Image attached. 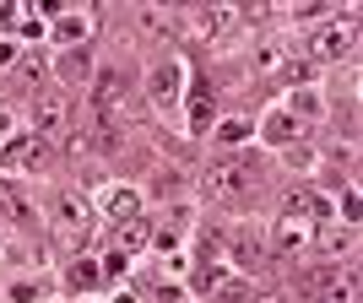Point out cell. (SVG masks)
Wrapping results in <instances>:
<instances>
[{"label":"cell","mask_w":363,"mask_h":303,"mask_svg":"<svg viewBox=\"0 0 363 303\" xmlns=\"http://www.w3.org/2000/svg\"><path fill=\"white\" fill-rule=\"evenodd\" d=\"M55 227H60V244H71V249H82V244L92 239V206L87 195H60V206H55Z\"/></svg>","instance_id":"obj_1"},{"label":"cell","mask_w":363,"mask_h":303,"mask_svg":"<svg viewBox=\"0 0 363 303\" xmlns=\"http://www.w3.org/2000/svg\"><path fill=\"white\" fill-rule=\"evenodd\" d=\"M60 130H71V98L65 92H44L33 103V136L49 141V136H60Z\"/></svg>","instance_id":"obj_2"},{"label":"cell","mask_w":363,"mask_h":303,"mask_svg":"<svg viewBox=\"0 0 363 303\" xmlns=\"http://www.w3.org/2000/svg\"><path fill=\"white\" fill-rule=\"evenodd\" d=\"M44 157H49V147L28 130V136H11V141H6L0 168H6V173H16V168H44Z\"/></svg>","instance_id":"obj_3"},{"label":"cell","mask_w":363,"mask_h":303,"mask_svg":"<svg viewBox=\"0 0 363 303\" xmlns=\"http://www.w3.org/2000/svg\"><path fill=\"white\" fill-rule=\"evenodd\" d=\"M250 184H244V168L239 163H212L206 168V195H217V200H239Z\"/></svg>","instance_id":"obj_4"},{"label":"cell","mask_w":363,"mask_h":303,"mask_svg":"<svg viewBox=\"0 0 363 303\" xmlns=\"http://www.w3.org/2000/svg\"><path fill=\"white\" fill-rule=\"evenodd\" d=\"M179 60H163V65H152V76H147V92H152V103L157 108H168L174 98H179Z\"/></svg>","instance_id":"obj_5"},{"label":"cell","mask_w":363,"mask_h":303,"mask_svg":"<svg viewBox=\"0 0 363 303\" xmlns=\"http://www.w3.org/2000/svg\"><path fill=\"white\" fill-rule=\"evenodd\" d=\"M309 55H315V60H347V55H352V33H342V28H325V33H315Z\"/></svg>","instance_id":"obj_6"},{"label":"cell","mask_w":363,"mask_h":303,"mask_svg":"<svg viewBox=\"0 0 363 303\" xmlns=\"http://www.w3.org/2000/svg\"><path fill=\"white\" fill-rule=\"evenodd\" d=\"M212 108H217V87L212 81H196V92H190V130H206Z\"/></svg>","instance_id":"obj_7"},{"label":"cell","mask_w":363,"mask_h":303,"mask_svg":"<svg viewBox=\"0 0 363 303\" xmlns=\"http://www.w3.org/2000/svg\"><path fill=\"white\" fill-rule=\"evenodd\" d=\"M244 22V11H228V6H212V11H201V38H228V33Z\"/></svg>","instance_id":"obj_8"},{"label":"cell","mask_w":363,"mask_h":303,"mask_svg":"<svg viewBox=\"0 0 363 303\" xmlns=\"http://www.w3.org/2000/svg\"><path fill=\"white\" fill-rule=\"evenodd\" d=\"M147 239H152V222H147V217H130V222H120V233H114V244H120L114 255H125V260H130V255H136V249H141Z\"/></svg>","instance_id":"obj_9"},{"label":"cell","mask_w":363,"mask_h":303,"mask_svg":"<svg viewBox=\"0 0 363 303\" xmlns=\"http://www.w3.org/2000/svg\"><path fill=\"white\" fill-rule=\"evenodd\" d=\"M303 125L293 120L288 108H277V114H266V141H272V147H293V136H298Z\"/></svg>","instance_id":"obj_10"},{"label":"cell","mask_w":363,"mask_h":303,"mask_svg":"<svg viewBox=\"0 0 363 303\" xmlns=\"http://www.w3.org/2000/svg\"><path fill=\"white\" fill-rule=\"evenodd\" d=\"M303 244H309V227H303V217H282V222H277V249H282V255H298Z\"/></svg>","instance_id":"obj_11"},{"label":"cell","mask_w":363,"mask_h":303,"mask_svg":"<svg viewBox=\"0 0 363 303\" xmlns=\"http://www.w3.org/2000/svg\"><path fill=\"white\" fill-rule=\"evenodd\" d=\"M288 49H282V44H260L255 49V76H288Z\"/></svg>","instance_id":"obj_12"},{"label":"cell","mask_w":363,"mask_h":303,"mask_svg":"<svg viewBox=\"0 0 363 303\" xmlns=\"http://www.w3.org/2000/svg\"><path fill=\"white\" fill-rule=\"evenodd\" d=\"M104 206H108V217H114V222H130V217H136V206H141V195H136V190H125V184H114V190L104 195Z\"/></svg>","instance_id":"obj_13"},{"label":"cell","mask_w":363,"mask_h":303,"mask_svg":"<svg viewBox=\"0 0 363 303\" xmlns=\"http://www.w3.org/2000/svg\"><path fill=\"white\" fill-rule=\"evenodd\" d=\"M136 28L147 33V38H168V33H174V16L157 11V6H141V11H136Z\"/></svg>","instance_id":"obj_14"},{"label":"cell","mask_w":363,"mask_h":303,"mask_svg":"<svg viewBox=\"0 0 363 303\" xmlns=\"http://www.w3.org/2000/svg\"><path fill=\"white\" fill-rule=\"evenodd\" d=\"M184 222H190V212H184V206H174V212H168V222L157 227V249H174V244H179V233H184Z\"/></svg>","instance_id":"obj_15"},{"label":"cell","mask_w":363,"mask_h":303,"mask_svg":"<svg viewBox=\"0 0 363 303\" xmlns=\"http://www.w3.org/2000/svg\"><path fill=\"white\" fill-rule=\"evenodd\" d=\"M98 276H104V271H98L92 260H76V265H71V276H65V282H71V287L82 292V287H98Z\"/></svg>","instance_id":"obj_16"},{"label":"cell","mask_w":363,"mask_h":303,"mask_svg":"<svg viewBox=\"0 0 363 303\" xmlns=\"http://www.w3.org/2000/svg\"><path fill=\"white\" fill-rule=\"evenodd\" d=\"M60 38H65V49H82V38H87V16H60Z\"/></svg>","instance_id":"obj_17"},{"label":"cell","mask_w":363,"mask_h":303,"mask_svg":"<svg viewBox=\"0 0 363 303\" xmlns=\"http://www.w3.org/2000/svg\"><path fill=\"white\" fill-rule=\"evenodd\" d=\"M347 244H352V227H325V233H320V249H325V255H342Z\"/></svg>","instance_id":"obj_18"},{"label":"cell","mask_w":363,"mask_h":303,"mask_svg":"<svg viewBox=\"0 0 363 303\" xmlns=\"http://www.w3.org/2000/svg\"><path fill=\"white\" fill-rule=\"evenodd\" d=\"M250 298H255V287H250V282H228V287L212 292V303H250Z\"/></svg>","instance_id":"obj_19"},{"label":"cell","mask_w":363,"mask_h":303,"mask_svg":"<svg viewBox=\"0 0 363 303\" xmlns=\"http://www.w3.org/2000/svg\"><path fill=\"white\" fill-rule=\"evenodd\" d=\"M60 76H65V81H76V76H87V49H65V60H60Z\"/></svg>","instance_id":"obj_20"},{"label":"cell","mask_w":363,"mask_h":303,"mask_svg":"<svg viewBox=\"0 0 363 303\" xmlns=\"http://www.w3.org/2000/svg\"><path fill=\"white\" fill-rule=\"evenodd\" d=\"M244 136H250V125H244V120H223V125H217V141H228V147L244 141Z\"/></svg>","instance_id":"obj_21"},{"label":"cell","mask_w":363,"mask_h":303,"mask_svg":"<svg viewBox=\"0 0 363 303\" xmlns=\"http://www.w3.org/2000/svg\"><path fill=\"white\" fill-rule=\"evenodd\" d=\"M0 217H22V200H16V190L6 179H0Z\"/></svg>","instance_id":"obj_22"},{"label":"cell","mask_w":363,"mask_h":303,"mask_svg":"<svg viewBox=\"0 0 363 303\" xmlns=\"http://www.w3.org/2000/svg\"><path fill=\"white\" fill-rule=\"evenodd\" d=\"M11 22H16V11H11V6H0V28H11Z\"/></svg>","instance_id":"obj_23"},{"label":"cell","mask_w":363,"mask_h":303,"mask_svg":"<svg viewBox=\"0 0 363 303\" xmlns=\"http://www.w3.org/2000/svg\"><path fill=\"white\" fill-rule=\"evenodd\" d=\"M114 303H136V292H120V298H114Z\"/></svg>","instance_id":"obj_24"},{"label":"cell","mask_w":363,"mask_h":303,"mask_svg":"<svg viewBox=\"0 0 363 303\" xmlns=\"http://www.w3.org/2000/svg\"><path fill=\"white\" fill-rule=\"evenodd\" d=\"M260 303H288V298H260Z\"/></svg>","instance_id":"obj_25"},{"label":"cell","mask_w":363,"mask_h":303,"mask_svg":"<svg viewBox=\"0 0 363 303\" xmlns=\"http://www.w3.org/2000/svg\"><path fill=\"white\" fill-rule=\"evenodd\" d=\"M6 125H11V120H6V114H0V130H6Z\"/></svg>","instance_id":"obj_26"}]
</instances>
